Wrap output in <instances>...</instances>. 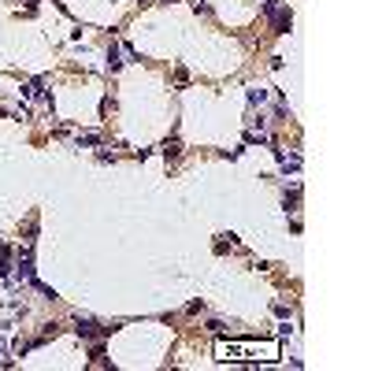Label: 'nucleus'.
<instances>
[{
    "mask_svg": "<svg viewBox=\"0 0 371 371\" xmlns=\"http://www.w3.org/2000/svg\"><path fill=\"white\" fill-rule=\"evenodd\" d=\"M268 19H271V30L275 34H286L290 26H293V12H290L286 4H275L271 12H268Z\"/></svg>",
    "mask_w": 371,
    "mask_h": 371,
    "instance_id": "nucleus-1",
    "label": "nucleus"
},
{
    "mask_svg": "<svg viewBox=\"0 0 371 371\" xmlns=\"http://www.w3.org/2000/svg\"><path fill=\"white\" fill-rule=\"evenodd\" d=\"M74 330H78V338H97V334H108L111 327H97V323H93L89 316H85V319L78 316V327H74Z\"/></svg>",
    "mask_w": 371,
    "mask_h": 371,
    "instance_id": "nucleus-2",
    "label": "nucleus"
},
{
    "mask_svg": "<svg viewBox=\"0 0 371 371\" xmlns=\"http://www.w3.org/2000/svg\"><path fill=\"white\" fill-rule=\"evenodd\" d=\"M41 89H45V78H34V82H26L19 93H23V97H41Z\"/></svg>",
    "mask_w": 371,
    "mask_h": 371,
    "instance_id": "nucleus-3",
    "label": "nucleus"
},
{
    "mask_svg": "<svg viewBox=\"0 0 371 371\" xmlns=\"http://www.w3.org/2000/svg\"><path fill=\"white\" fill-rule=\"evenodd\" d=\"M297 201H301V186L286 189V197H282V204H286V212H297Z\"/></svg>",
    "mask_w": 371,
    "mask_h": 371,
    "instance_id": "nucleus-4",
    "label": "nucleus"
},
{
    "mask_svg": "<svg viewBox=\"0 0 371 371\" xmlns=\"http://www.w3.org/2000/svg\"><path fill=\"white\" fill-rule=\"evenodd\" d=\"M178 152H182V141H178V138H167V141H164V156H167V160H175Z\"/></svg>",
    "mask_w": 371,
    "mask_h": 371,
    "instance_id": "nucleus-5",
    "label": "nucleus"
},
{
    "mask_svg": "<svg viewBox=\"0 0 371 371\" xmlns=\"http://www.w3.org/2000/svg\"><path fill=\"white\" fill-rule=\"evenodd\" d=\"M108 67H111V71H119V67H122V60H119V45H108Z\"/></svg>",
    "mask_w": 371,
    "mask_h": 371,
    "instance_id": "nucleus-6",
    "label": "nucleus"
},
{
    "mask_svg": "<svg viewBox=\"0 0 371 371\" xmlns=\"http://www.w3.org/2000/svg\"><path fill=\"white\" fill-rule=\"evenodd\" d=\"M264 97H268V89H249V104H264Z\"/></svg>",
    "mask_w": 371,
    "mask_h": 371,
    "instance_id": "nucleus-7",
    "label": "nucleus"
},
{
    "mask_svg": "<svg viewBox=\"0 0 371 371\" xmlns=\"http://www.w3.org/2000/svg\"><path fill=\"white\" fill-rule=\"evenodd\" d=\"M100 134H78V145H97Z\"/></svg>",
    "mask_w": 371,
    "mask_h": 371,
    "instance_id": "nucleus-8",
    "label": "nucleus"
},
{
    "mask_svg": "<svg viewBox=\"0 0 371 371\" xmlns=\"http://www.w3.org/2000/svg\"><path fill=\"white\" fill-rule=\"evenodd\" d=\"M0 364H12V360H4V341H0Z\"/></svg>",
    "mask_w": 371,
    "mask_h": 371,
    "instance_id": "nucleus-9",
    "label": "nucleus"
},
{
    "mask_svg": "<svg viewBox=\"0 0 371 371\" xmlns=\"http://www.w3.org/2000/svg\"><path fill=\"white\" fill-rule=\"evenodd\" d=\"M0 115H4V108H0Z\"/></svg>",
    "mask_w": 371,
    "mask_h": 371,
    "instance_id": "nucleus-10",
    "label": "nucleus"
},
{
    "mask_svg": "<svg viewBox=\"0 0 371 371\" xmlns=\"http://www.w3.org/2000/svg\"><path fill=\"white\" fill-rule=\"evenodd\" d=\"M30 4H34V0H30Z\"/></svg>",
    "mask_w": 371,
    "mask_h": 371,
    "instance_id": "nucleus-11",
    "label": "nucleus"
}]
</instances>
